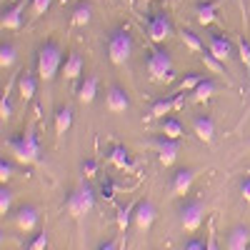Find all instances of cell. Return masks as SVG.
Returning <instances> with one entry per match:
<instances>
[{
    "mask_svg": "<svg viewBox=\"0 0 250 250\" xmlns=\"http://www.w3.org/2000/svg\"><path fill=\"white\" fill-rule=\"evenodd\" d=\"M18 90H20V98H23L25 103L28 100H33V95H35V90H38V80L33 78V75H20L18 78Z\"/></svg>",
    "mask_w": 250,
    "mask_h": 250,
    "instance_id": "obj_22",
    "label": "cell"
},
{
    "mask_svg": "<svg viewBox=\"0 0 250 250\" xmlns=\"http://www.w3.org/2000/svg\"><path fill=\"white\" fill-rule=\"evenodd\" d=\"M90 18H93V8L88 5V3H80L73 8V15H70V23L73 25H88L90 23Z\"/></svg>",
    "mask_w": 250,
    "mask_h": 250,
    "instance_id": "obj_26",
    "label": "cell"
},
{
    "mask_svg": "<svg viewBox=\"0 0 250 250\" xmlns=\"http://www.w3.org/2000/svg\"><path fill=\"white\" fill-rule=\"evenodd\" d=\"M45 248H48V235H45V233H40V235L33 240L30 250H45Z\"/></svg>",
    "mask_w": 250,
    "mask_h": 250,
    "instance_id": "obj_38",
    "label": "cell"
},
{
    "mask_svg": "<svg viewBox=\"0 0 250 250\" xmlns=\"http://www.w3.org/2000/svg\"><path fill=\"white\" fill-rule=\"evenodd\" d=\"M238 53H240L245 70H250V40L248 38H238Z\"/></svg>",
    "mask_w": 250,
    "mask_h": 250,
    "instance_id": "obj_33",
    "label": "cell"
},
{
    "mask_svg": "<svg viewBox=\"0 0 250 250\" xmlns=\"http://www.w3.org/2000/svg\"><path fill=\"white\" fill-rule=\"evenodd\" d=\"M193 130H195V135H198V140H203L205 145H210L213 143V138H215V123H213V118L210 115H195V120H193Z\"/></svg>",
    "mask_w": 250,
    "mask_h": 250,
    "instance_id": "obj_16",
    "label": "cell"
},
{
    "mask_svg": "<svg viewBox=\"0 0 250 250\" xmlns=\"http://www.w3.org/2000/svg\"><path fill=\"white\" fill-rule=\"evenodd\" d=\"M133 215H135V205H125V208H120V210H118V228H120V233L128 230Z\"/></svg>",
    "mask_w": 250,
    "mask_h": 250,
    "instance_id": "obj_30",
    "label": "cell"
},
{
    "mask_svg": "<svg viewBox=\"0 0 250 250\" xmlns=\"http://www.w3.org/2000/svg\"><path fill=\"white\" fill-rule=\"evenodd\" d=\"M60 68H62V48L48 40L38 50V75L43 80H53Z\"/></svg>",
    "mask_w": 250,
    "mask_h": 250,
    "instance_id": "obj_2",
    "label": "cell"
},
{
    "mask_svg": "<svg viewBox=\"0 0 250 250\" xmlns=\"http://www.w3.org/2000/svg\"><path fill=\"white\" fill-rule=\"evenodd\" d=\"M10 205H13V190L3 185V188H0V215H8Z\"/></svg>",
    "mask_w": 250,
    "mask_h": 250,
    "instance_id": "obj_32",
    "label": "cell"
},
{
    "mask_svg": "<svg viewBox=\"0 0 250 250\" xmlns=\"http://www.w3.org/2000/svg\"><path fill=\"white\" fill-rule=\"evenodd\" d=\"M13 173H15V168H13V163L3 158V160H0V180H3V185H5V183H8L10 178H13Z\"/></svg>",
    "mask_w": 250,
    "mask_h": 250,
    "instance_id": "obj_36",
    "label": "cell"
},
{
    "mask_svg": "<svg viewBox=\"0 0 250 250\" xmlns=\"http://www.w3.org/2000/svg\"><path fill=\"white\" fill-rule=\"evenodd\" d=\"M178 215H180V225L185 228L188 233H195L198 228L205 220V205L203 200H193V198H185L178 208Z\"/></svg>",
    "mask_w": 250,
    "mask_h": 250,
    "instance_id": "obj_6",
    "label": "cell"
},
{
    "mask_svg": "<svg viewBox=\"0 0 250 250\" xmlns=\"http://www.w3.org/2000/svg\"><path fill=\"white\" fill-rule=\"evenodd\" d=\"M148 148H153L158 153V160L160 165H173L178 160V153H180V143L175 138H168V135H158V138H150L148 140Z\"/></svg>",
    "mask_w": 250,
    "mask_h": 250,
    "instance_id": "obj_8",
    "label": "cell"
},
{
    "mask_svg": "<svg viewBox=\"0 0 250 250\" xmlns=\"http://www.w3.org/2000/svg\"><path fill=\"white\" fill-rule=\"evenodd\" d=\"M105 105L110 113H128L130 110V98L120 85H110L105 95Z\"/></svg>",
    "mask_w": 250,
    "mask_h": 250,
    "instance_id": "obj_14",
    "label": "cell"
},
{
    "mask_svg": "<svg viewBox=\"0 0 250 250\" xmlns=\"http://www.w3.org/2000/svg\"><path fill=\"white\" fill-rule=\"evenodd\" d=\"M18 62V48L13 43H0V68L10 70Z\"/></svg>",
    "mask_w": 250,
    "mask_h": 250,
    "instance_id": "obj_24",
    "label": "cell"
},
{
    "mask_svg": "<svg viewBox=\"0 0 250 250\" xmlns=\"http://www.w3.org/2000/svg\"><path fill=\"white\" fill-rule=\"evenodd\" d=\"M148 3H153V0H143V5H148Z\"/></svg>",
    "mask_w": 250,
    "mask_h": 250,
    "instance_id": "obj_43",
    "label": "cell"
},
{
    "mask_svg": "<svg viewBox=\"0 0 250 250\" xmlns=\"http://www.w3.org/2000/svg\"><path fill=\"white\" fill-rule=\"evenodd\" d=\"M160 133H163V135H168V138L180 140V135H183V125H180L178 118H163V120H160Z\"/></svg>",
    "mask_w": 250,
    "mask_h": 250,
    "instance_id": "obj_27",
    "label": "cell"
},
{
    "mask_svg": "<svg viewBox=\"0 0 250 250\" xmlns=\"http://www.w3.org/2000/svg\"><path fill=\"white\" fill-rule=\"evenodd\" d=\"M133 35L125 30V28H115L110 35H108V55L115 65H125L133 55Z\"/></svg>",
    "mask_w": 250,
    "mask_h": 250,
    "instance_id": "obj_4",
    "label": "cell"
},
{
    "mask_svg": "<svg viewBox=\"0 0 250 250\" xmlns=\"http://www.w3.org/2000/svg\"><path fill=\"white\" fill-rule=\"evenodd\" d=\"M240 195L245 203H250V178H243L240 180Z\"/></svg>",
    "mask_w": 250,
    "mask_h": 250,
    "instance_id": "obj_39",
    "label": "cell"
},
{
    "mask_svg": "<svg viewBox=\"0 0 250 250\" xmlns=\"http://www.w3.org/2000/svg\"><path fill=\"white\" fill-rule=\"evenodd\" d=\"M205 43H208V50H210L220 62H225L228 58L233 55V43H230V38H225L223 33H205Z\"/></svg>",
    "mask_w": 250,
    "mask_h": 250,
    "instance_id": "obj_11",
    "label": "cell"
},
{
    "mask_svg": "<svg viewBox=\"0 0 250 250\" xmlns=\"http://www.w3.org/2000/svg\"><path fill=\"white\" fill-rule=\"evenodd\" d=\"M110 163L115 165V168H120V170H125V173H130L135 165H133V160H130V153H128V148L125 145H113V150H110Z\"/></svg>",
    "mask_w": 250,
    "mask_h": 250,
    "instance_id": "obj_19",
    "label": "cell"
},
{
    "mask_svg": "<svg viewBox=\"0 0 250 250\" xmlns=\"http://www.w3.org/2000/svg\"><path fill=\"white\" fill-rule=\"evenodd\" d=\"M145 30H148L153 43H163L173 35V23H170V15L165 10H158L153 15L145 18Z\"/></svg>",
    "mask_w": 250,
    "mask_h": 250,
    "instance_id": "obj_7",
    "label": "cell"
},
{
    "mask_svg": "<svg viewBox=\"0 0 250 250\" xmlns=\"http://www.w3.org/2000/svg\"><path fill=\"white\" fill-rule=\"evenodd\" d=\"M98 88H100L98 75H85L83 83L78 85V100L83 103V105H90V103L95 100V95H98Z\"/></svg>",
    "mask_w": 250,
    "mask_h": 250,
    "instance_id": "obj_18",
    "label": "cell"
},
{
    "mask_svg": "<svg viewBox=\"0 0 250 250\" xmlns=\"http://www.w3.org/2000/svg\"><path fill=\"white\" fill-rule=\"evenodd\" d=\"M62 73H65V78H70V80L80 78L83 75V58L78 53H70L68 60L62 62Z\"/></svg>",
    "mask_w": 250,
    "mask_h": 250,
    "instance_id": "obj_23",
    "label": "cell"
},
{
    "mask_svg": "<svg viewBox=\"0 0 250 250\" xmlns=\"http://www.w3.org/2000/svg\"><path fill=\"white\" fill-rule=\"evenodd\" d=\"M70 125H73V108H58L55 113V133L58 135H65L70 130Z\"/></svg>",
    "mask_w": 250,
    "mask_h": 250,
    "instance_id": "obj_21",
    "label": "cell"
},
{
    "mask_svg": "<svg viewBox=\"0 0 250 250\" xmlns=\"http://www.w3.org/2000/svg\"><path fill=\"white\" fill-rule=\"evenodd\" d=\"M155 218H158V210H155V205L150 200H140L135 205L133 223H135V228H138L140 233H148L150 228H153V223H155Z\"/></svg>",
    "mask_w": 250,
    "mask_h": 250,
    "instance_id": "obj_10",
    "label": "cell"
},
{
    "mask_svg": "<svg viewBox=\"0 0 250 250\" xmlns=\"http://www.w3.org/2000/svg\"><path fill=\"white\" fill-rule=\"evenodd\" d=\"M13 220H15V225L23 233H33V230H38V225H40V210L35 205H20L15 210V215H13Z\"/></svg>",
    "mask_w": 250,
    "mask_h": 250,
    "instance_id": "obj_9",
    "label": "cell"
},
{
    "mask_svg": "<svg viewBox=\"0 0 250 250\" xmlns=\"http://www.w3.org/2000/svg\"><path fill=\"white\" fill-rule=\"evenodd\" d=\"M200 60L205 62V68H210L213 73H218V75H223V73H225V68H223V62H220V60H218V58H215V55H213L210 50H205V53H200Z\"/></svg>",
    "mask_w": 250,
    "mask_h": 250,
    "instance_id": "obj_31",
    "label": "cell"
},
{
    "mask_svg": "<svg viewBox=\"0 0 250 250\" xmlns=\"http://www.w3.org/2000/svg\"><path fill=\"white\" fill-rule=\"evenodd\" d=\"M100 250H118V243L115 240H108L105 245H100Z\"/></svg>",
    "mask_w": 250,
    "mask_h": 250,
    "instance_id": "obj_42",
    "label": "cell"
},
{
    "mask_svg": "<svg viewBox=\"0 0 250 250\" xmlns=\"http://www.w3.org/2000/svg\"><path fill=\"white\" fill-rule=\"evenodd\" d=\"M198 175H200V168H183V170H178V173L173 175V183H170L173 193H175V195H188Z\"/></svg>",
    "mask_w": 250,
    "mask_h": 250,
    "instance_id": "obj_12",
    "label": "cell"
},
{
    "mask_svg": "<svg viewBox=\"0 0 250 250\" xmlns=\"http://www.w3.org/2000/svg\"><path fill=\"white\" fill-rule=\"evenodd\" d=\"M10 118H13V100H10V95L5 93L3 98H0V120L8 123Z\"/></svg>",
    "mask_w": 250,
    "mask_h": 250,
    "instance_id": "obj_34",
    "label": "cell"
},
{
    "mask_svg": "<svg viewBox=\"0 0 250 250\" xmlns=\"http://www.w3.org/2000/svg\"><path fill=\"white\" fill-rule=\"evenodd\" d=\"M145 70L155 83H170L173 80V58L163 48H150L145 58Z\"/></svg>",
    "mask_w": 250,
    "mask_h": 250,
    "instance_id": "obj_3",
    "label": "cell"
},
{
    "mask_svg": "<svg viewBox=\"0 0 250 250\" xmlns=\"http://www.w3.org/2000/svg\"><path fill=\"white\" fill-rule=\"evenodd\" d=\"M195 18H198V23H200V25H210V23H215V18H218V3H213V0L198 3V8H195Z\"/></svg>",
    "mask_w": 250,
    "mask_h": 250,
    "instance_id": "obj_20",
    "label": "cell"
},
{
    "mask_svg": "<svg viewBox=\"0 0 250 250\" xmlns=\"http://www.w3.org/2000/svg\"><path fill=\"white\" fill-rule=\"evenodd\" d=\"M180 38H183L185 48H188V50H193V53H198V55L208 50V48L203 45V40H200V38H198L193 30H183V33H180Z\"/></svg>",
    "mask_w": 250,
    "mask_h": 250,
    "instance_id": "obj_28",
    "label": "cell"
},
{
    "mask_svg": "<svg viewBox=\"0 0 250 250\" xmlns=\"http://www.w3.org/2000/svg\"><path fill=\"white\" fill-rule=\"evenodd\" d=\"M215 93H218V83L210 80V78H205L200 85L193 90V100H195V103H203V100H208V98H213Z\"/></svg>",
    "mask_w": 250,
    "mask_h": 250,
    "instance_id": "obj_25",
    "label": "cell"
},
{
    "mask_svg": "<svg viewBox=\"0 0 250 250\" xmlns=\"http://www.w3.org/2000/svg\"><path fill=\"white\" fill-rule=\"evenodd\" d=\"M203 80H205V75H200V73H188V75L178 83V88H175V90H178V93H188V90L193 93Z\"/></svg>",
    "mask_w": 250,
    "mask_h": 250,
    "instance_id": "obj_29",
    "label": "cell"
},
{
    "mask_svg": "<svg viewBox=\"0 0 250 250\" xmlns=\"http://www.w3.org/2000/svg\"><path fill=\"white\" fill-rule=\"evenodd\" d=\"M8 150L15 155L18 163H23V165L40 163V153H43V150H40V140L35 135V125H30L23 135L10 138L8 140Z\"/></svg>",
    "mask_w": 250,
    "mask_h": 250,
    "instance_id": "obj_1",
    "label": "cell"
},
{
    "mask_svg": "<svg viewBox=\"0 0 250 250\" xmlns=\"http://www.w3.org/2000/svg\"><path fill=\"white\" fill-rule=\"evenodd\" d=\"M65 208H68V213L73 215V218H83V215H88L93 208H95V190L88 185V183H80L75 190L70 193V198H68V203H65Z\"/></svg>",
    "mask_w": 250,
    "mask_h": 250,
    "instance_id": "obj_5",
    "label": "cell"
},
{
    "mask_svg": "<svg viewBox=\"0 0 250 250\" xmlns=\"http://www.w3.org/2000/svg\"><path fill=\"white\" fill-rule=\"evenodd\" d=\"M205 250H220L218 248V240H215V233L210 230V238H208V245H205Z\"/></svg>",
    "mask_w": 250,
    "mask_h": 250,
    "instance_id": "obj_41",
    "label": "cell"
},
{
    "mask_svg": "<svg viewBox=\"0 0 250 250\" xmlns=\"http://www.w3.org/2000/svg\"><path fill=\"white\" fill-rule=\"evenodd\" d=\"M83 175H85V178H95V175H98V163H95L93 158L83 160Z\"/></svg>",
    "mask_w": 250,
    "mask_h": 250,
    "instance_id": "obj_37",
    "label": "cell"
},
{
    "mask_svg": "<svg viewBox=\"0 0 250 250\" xmlns=\"http://www.w3.org/2000/svg\"><path fill=\"white\" fill-rule=\"evenodd\" d=\"M183 108V95H168V98H160L153 103L150 108V118L155 120H163L165 115H170L173 110H180Z\"/></svg>",
    "mask_w": 250,
    "mask_h": 250,
    "instance_id": "obj_15",
    "label": "cell"
},
{
    "mask_svg": "<svg viewBox=\"0 0 250 250\" xmlns=\"http://www.w3.org/2000/svg\"><path fill=\"white\" fill-rule=\"evenodd\" d=\"M25 0H20V3L10 5L3 10V15H0V28L3 30H18L20 25H23V13H25Z\"/></svg>",
    "mask_w": 250,
    "mask_h": 250,
    "instance_id": "obj_13",
    "label": "cell"
},
{
    "mask_svg": "<svg viewBox=\"0 0 250 250\" xmlns=\"http://www.w3.org/2000/svg\"><path fill=\"white\" fill-rule=\"evenodd\" d=\"M185 250H205V245L200 240H188L185 243Z\"/></svg>",
    "mask_w": 250,
    "mask_h": 250,
    "instance_id": "obj_40",
    "label": "cell"
},
{
    "mask_svg": "<svg viewBox=\"0 0 250 250\" xmlns=\"http://www.w3.org/2000/svg\"><path fill=\"white\" fill-rule=\"evenodd\" d=\"M225 248H228V250H248V248H250V228L235 225L233 230L228 233Z\"/></svg>",
    "mask_w": 250,
    "mask_h": 250,
    "instance_id": "obj_17",
    "label": "cell"
},
{
    "mask_svg": "<svg viewBox=\"0 0 250 250\" xmlns=\"http://www.w3.org/2000/svg\"><path fill=\"white\" fill-rule=\"evenodd\" d=\"M50 3H53V0H33V3H30V8H33V18L45 15L48 8H50Z\"/></svg>",
    "mask_w": 250,
    "mask_h": 250,
    "instance_id": "obj_35",
    "label": "cell"
}]
</instances>
